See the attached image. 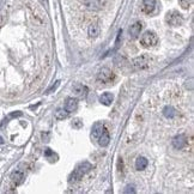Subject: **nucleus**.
Returning a JSON list of instances; mask_svg holds the SVG:
<instances>
[{
    "label": "nucleus",
    "instance_id": "obj_1",
    "mask_svg": "<svg viewBox=\"0 0 194 194\" xmlns=\"http://www.w3.org/2000/svg\"><path fill=\"white\" fill-rule=\"evenodd\" d=\"M91 168H92V165H91L89 162H83V163H80L77 168H76V170L72 173V175H71V180H70V181H73V182L79 181V180L86 174L88 171H90Z\"/></svg>",
    "mask_w": 194,
    "mask_h": 194
},
{
    "label": "nucleus",
    "instance_id": "obj_2",
    "mask_svg": "<svg viewBox=\"0 0 194 194\" xmlns=\"http://www.w3.org/2000/svg\"><path fill=\"white\" fill-rule=\"evenodd\" d=\"M165 22H167V24L170 25V26H178V25L182 24L183 18H182V16H181L180 12H177V11H175V10H171V11L167 12V15H165Z\"/></svg>",
    "mask_w": 194,
    "mask_h": 194
},
{
    "label": "nucleus",
    "instance_id": "obj_3",
    "mask_svg": "<svg viewBox=\"0 0 194 194\" xmlns=\"http://www.w3.org/2000/svg\"><path fill=\"white\" fill-rule=\"evenodd\" d=\"M158 43V37L154 31H146L140 37V44L143 47H154Z\"/></svg>",
    "mask_w": 194,
    "mask_h": 194
},
{
    "label": "nucleus",
    "instance_id": "obj_4",
    "mask_svg": "<svg viewBox=\"0 0 194 194\" xmlns=\"http://www.w3.org/2000/svg\"><path fill=\"white\" fill-rule=\"evenodd\" d=\"M114 73L109 70V68H102L98 74H97V80L99 83H103V84H108V83H112L114 80Z\"/></svg>",
    "mask_w": 194,
    "mask_h": 194
},
{
    "label": "nucleus",
    "instance_id": "obj_5",
    "mask_svg": "<svg viewBox=\"0 0 194 194\" xmlns=\"http://www.w3.org/2000/svg\"><path fill=\"white\" fill-rule=\"evenodd\" d=\"M133 66L138 68V70H143V68H146L150 66V58L149 55H141V57H138L133 60Z\"/></svg>",
    "mask_w": 194,
    "mask_h": 194
},
{
    "label": "nucleus",
    "instance_id": "obj_6",
    "mask_svg": "<svg viewBox=\"0 0 194 194\" xmlns=\"http://www.w3.org/2000/svg\"><path fill=\"white\" fill-rule=\"evenodd\" d=\"M186 143H187V140H186V137L183 136V134H178V136H176L173 139V145H174L175 149H183L185 147V145H186Z\"/></svg>",
    "mask_w": 194,
    "mask_h": 194
},
{
    "label": "nucleus",
    "instance_id": "obj_7",
    "mask_svg": "<svg viewBox=\"0 0 194 194\" xmlns=\"http://www.w3.org/2000/svg\"><path fill=\"white\" fill-rule=\"evenodd\" d=\"M141 28H143V24L140 22H136L133 25H131L130 28V35L133 37V39H137L139 35H140V31H141Z\"/></svg>",
    "mask_w": 194,
    "mask_h": 194
},
{
    "label": "nucleus",
    "instance_id": "obj_8",
    "mask_svg": "<svg viewBox=\"0 0 194 194\" xmlns=\"http://www.w3.org/2000/svg\"><path fill=\"white\" fill-rule=\"evenodd\" d=\"M99 33H101V28H99L98 23H92V24H90L89 30H88V34H89V36H90L91 39H96V37H98Z\"/></svg>",
    "mask_w": 194,
    "mask_h": 194
},
{
    "label": "nucleus",
    "instance_id": "obj_9",
    "mask_svg": "<svg viewBox=\"0 0 194 194\" xmlns=\"http://www.w3.org/2000/svg\"><path fill=\"white\" fill-rule=\"evenodd\" d=\"M77 108H78V101L76 98H68V99L66 101V104H65L66 112L72 113V112H76Z\"/></svg>",
    "mask_w": 194,
    "mask_h": 194
},
{
    "label": "nucleus",
    "instance_id": "obj_10",
    "mask_svg": "<svg viewBox=\"0 0 194 194\" xmlns=\"http://www.w3.org/2000/svg\"><path fill=\"white\" fill-rule=\"evenodd\" d=\"M156 7V0H143V11L145 13H151Z\"/></svg>",
    "mask_w": 194,
    "mask_h": 194
},
{
    "label": "nucleus",
    "instance_id": "obj_11",
    "mask_svg": "<svg viewBox=\"0 0 194 194\" xmlns=\"http://www.w3.org/2000/svg\"><path fill=\"white\" fill-rule=\"evenodd\" d=\"M104 131V125L102 122H96L94 123L92 126V131H91V134L94 138H98V137L102 134V132Z\"/></svg>",
    "mask_w": 194,
    "mask_h": 194
},
{
    "label": "nucleus",
    "instance_id": "obj_12",
    "mask_svg": "<svg viewBox=\"0 0 194 194\" xmlns=\"http://www.w3.org/2000/svg\"><path fill=\"white\" fill-rule=\"evenodd\" d=\"M11 180L16 186H18L20 183H23V181H24V174L19 170H16L11 175Z\"/></svg>",
    "mask_w": 194,
    "mask_h": 194
},
{
    "label": "nucleus",
    "instance_id": "obj_13",
    "mask_svg": "<svg viewBox=\"0 0 194 194\" xmlns=\"http://www.w3.org/2000/svg\"><path fill=\"white\" fill-rule=\"evenodd\" d=\"M84 4L90 10H99L102 7L101 0H84Z\"/></svg>",
    "mask_w": 194,
    "mask_h": 194
},
{
    "label": "nucleus",
    "instance_id": "obj_14",
    "mask_svg": "<svg viewBox=\"0 0 194 194\" xmlns=\"http://www.w3.org/2000/svg\"><path fill=\"white\" fill-rule=\"evenodd\" d=\"M109 140H110V137H109V133L108 131L104 128V131L102 132V134L98 137V143L101 146H107L109 144Z\"/></svg>",
    "mask_w": 194,
    "mask_h": 194
},
{
    "label": "nucleus",
    "instance_id": "obj_15",
    "mask_svg": "<svg viewBox=\"0 0 194 194\" xmlns=\"http://www.w3.org/2000/svg\"><path fill=\"white\" fill-rule=\"evenodd\" d=\"M72 91L76 96L80 97V96H84L86 94V88L83 85V84H74L73 88H72Z\"/></svg>",
    "mask_w": 194,
    "mask_h": 194
},
{
    "label": "nucleus",
    "instance_id": "obj_16",
    "mask_svg": "<svg viewBox=\"0 0 194 194\" xmlns=\"http://www.w3.org/2000/svg\"><path fill=\"white\" fill-rule=\"evenodd\" d=\"M113 99H114V96H113V94H110V92H104L102 96L99 97L101 103L104 104V106H110L112 102H113Z\"/></svg>",
    "mask_w": 194,
    "mask_h": 194
},
{
    "label": "nucleus",
    "instance_id": "obj_17",
    "mask_svg": "<svg viewBox=\"0 0 194 194\" xmlns=\"http://www.w3.org/2000/svg\"><path fill=\"white\" fill-rule=\"evenodd\" d=\"M147 159L145 157H138L136 161V168L137 170H144L147 167Z\"/></svg>",
    "mask_w": 194,
    "mask_h": 194
},
{
    "label": "nucleus",
    "instance_id": "obj_18",
    "mask_svg": "<svg viewBox=\"0 0 194 194\" xmlns=\"http://www.w3.org/2000/svg\"><path fill=\"white\" fill-rule=\"evenodd\" d=\"M163 114H164V116L168 117V119H173V117L176 115V110H175L173 107L168 106V107H165V108L163 109Z\"/></svg>",
    "mask_w": 194,
    "mask_h": 194
},
{
    "label": "nucleus",
    "instance_id": "obj_19",
    "mask_svg": "<svg viewBox=\"0 0 194 194\" xmlns=\"http://www.w3.org/2000/svg\"><path fill=\"white\" fill-rule=\"evenodd\" d=\"M68 116V112H66V109H58L55 113V117L58 120H64Z\"/></svg>",
    "mask_w": 194,
    "mask_h": 194
},
{
    "label": "nucleus",
    "instance_id": "obj_20",
    "mask_svg": "<svg viewBox=\"0 0 194 194\" xmlns=\"http://www.w3.org/2000/svg\"><path fill=\"white\" fill-rule=\"evenodd\" d=\"M192 2H193V0H178L180 6H181L182 9H185V10L189 9V7H191V5H192Z\"/></svg>",
    "mask_w": 194,
    "mask_h": 194
},
{
    "label": "nucleus",
    "instance_id": "obj_21",
    "mask_svg": "<svg viewBox=\"0 0 194 194\" xmlns=\"http://www.w3.org/2000/svg\"><path fill=\"white\" fill-rule=\"evenodd\" d=\"M72 125H73L74 128H80V127H81V121H80V120H74Z\"/></svg>",
    "mask_w": 194,
    "mask_h": 194
},
{
    "label": "nucleus",
    "instance_id": "obj_22",
    "mask_svg": "<svg viewBox=\"0 0 194 194\" xmlns=\"http://www.w3.org/2000/svg\"><path fill=\"white\" fill-rule=\"evenodd\" d=\"M125 193H136V191L133 189V187H126V189H125Z\"/></svg>",
    "mask_w": 194,
    "mask_h": 194
},
{
    "label": "nucleus",
    "instance_id": "obj_23",
    "mask_svg": "<svg viewBox=\"0 0 194 194\" xmlns=\"http://www.w3.org/2000/svg\"><path fill=\"white\" fill-rule=\"evenodd\" d=\"M50 155H53V152L50 151V149H47L46 150V152H44V156H47V157H49Z\"/></svg>",
    "mask_w": 194,
    "mask_h": 194
}]
</instances>
